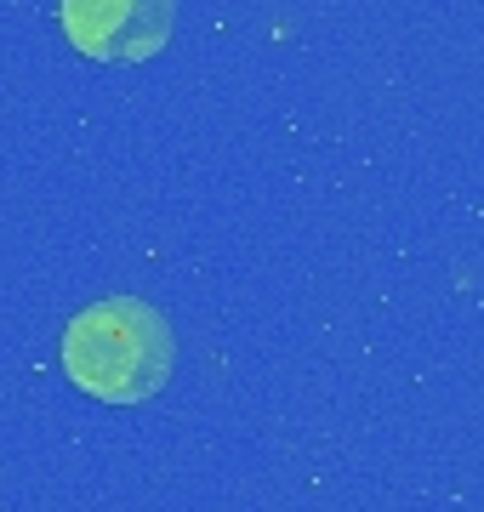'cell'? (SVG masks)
Wrapping results in <instances>:
<instances>
[{
  "label": "cell",
  "instance_id": "cell-1",
  "mask_svg": "<svg viewBox=\"0 0 484 512\" xmlns=\"http://www.w3.org/2000/svg\"><path fill=\"white\" fill-rule=\"evenodd\" d=\"M171 330L166 319L137 296H103L63 330V370L80 393L103 404H137L160 393L171 376Z\"/></svg>",
  "mask_w": 484,
  "mask_h": 512
},
{
  "label": "cell",
  "instance_id": "cell-2",
  "mask_svg": "<svg viewBox=\"0 0 484 512\" xmlns=\"http://www.w3.org/2000/svg\"><path fill=\"white\" fill-rule=\"evenodd\" d=\"M171 0H63V35L97 63H143L171 35Z\"/></svg>",
  "mask_w": 484,
  "mask_h": 512
}]
</instances>
